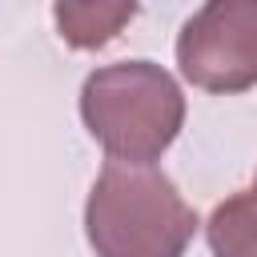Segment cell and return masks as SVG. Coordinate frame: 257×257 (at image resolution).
Wrapping results in <instances>:
<instances>
[{"label":"cell","instance_id":"1","mask_svg":"<svg viewBox=\"0 0 257 257\" xmlns=\"http://www.w3.org/2000/svg\"><path fill=\"white\" fill-rule=\"evenodd\" d=\"M84 233L96 257H185L197 213L161 169L108 161L88 189Z\"/></svg>","mask_w":257,"mask_h":257},{"label":"cell","instance_id":"2","mask_svg":"<svg viewBox=\"0 0 257 257\" xmlns=\"http://www.w3.org/2000/svg\"><path fill=\"white\" fill-rule=\"evenodd\" d=\"M80 120L108 161L153 165L185 124V92L153 60L100 64L84 76Z\"/></svg>","mask_w":257,"mask_h":257},{"label":"cell","instance_id":"3","mask_svg":"<svg viewBox=\"0 0 257 257\" xmlns=\"http://www.w3.org/2000/svg\"><path fill=\"white\" fill-rule=\"evenodd\" d=\"M177 68L205 92H245L257 84V0H209L177 36Z\"/></svg>","mask_w":257,"mask_h":257},{"label":"cell","instance_id":"4","mask_svg":"<svg viewBox=\"0 0 257 257\" xmlns=\"http://www.w3.org/2000/svg\"><path fill=\"white\" fill-rule=\"evenodd\" d=\"M205 241L213 257H257V189L225 197L205 221Z\"/></svg>","mask_w":257,"mask_h":257},{"label":"cell","instance_id":"5","mask_svg":"<svg viewBox=\"0 0 257 257\" xmlns=\"http://www.w3.org/2000/svg\"><path fill=\"white\" fill-rule=\"evenodd\" d=\"M52 16L72 48H100L137 16V4H56Z\"/></svg>","mask_w":257,"mask_h":257},{"label":"cell","instance_id":"6","mask_svg":"<svg viewBox=\"0 0 257 257\" xmlns=\"http://www.w3.org/2000/svg\"><path fill=\"white\" fill-rule=\"evenodd\" d=\"M253 189H257V177H253Z\"/></svg>","mask_w":257,"mask_h":257}]
</instances>
